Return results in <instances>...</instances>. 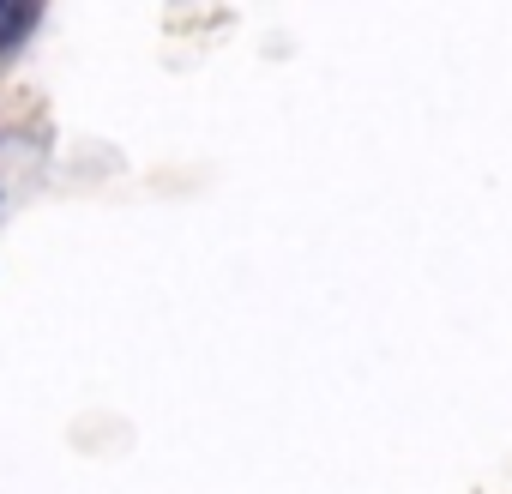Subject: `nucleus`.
Masks as SVG:
<instances>
[]
</instances>
